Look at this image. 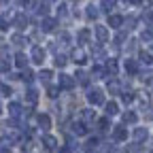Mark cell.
Masks as SVG:
<instances>
[{"label": "cell", "instance_id": "cell-1", "mask_svg": "<svg viewBox=\"0 0 153 153\" xmlns=\"http://www.w3.org/2000/svg\"><path fill=\"white\" fill-rule=\"evenodd\" d=\"M87 102H89V104H98V106H100V104H106V102H104V94H102L100 89H89V91H87Z\"/></svg>", "mask_w": 153, "mask_h": 153}, {"label": "cell", "instance_id": "cell-2", "mask_svg": "<svg viewBox=\"0 0 153 153\" xmlns=\"http://www.w3.org/2000/svg\"><path fill=\"white\" fill-rule=\"evenodd\" d=\"M132 138L136 140V143H145L149 138V130L147 128H136V130L132 132Z\"/></svg>", "mask_w": 153, "mask_h": 153}, {"label": "cell", "instance_id": "cell-3", "mask_svg": "<svg viewBox=\"0 0 153 153\" xmlns=\"http://www.w3.org/2000/svg\"><path fill=\"white\" fill-rule=\"evenodd\" d=\"M128 138V130L123 128V126H117L113 130V140H117V143H123Z\"/></svg>", "mask_w": 153, "mask_h": 153}, {"label": "cell", "instance_id": "cell-4", "mask_svg": "<svg viewBox=\"0 0 153 153\" xmlns=\"http://www.w3.org/2000/svg\"><path fill=\"white\" fill-rule=\"evenodd\" d=\"M13 24H15L17 30H24V28H28V17H26L24 13H19V15L13 17Z\"/></svg>", "mask_w": 153, "mask_h": 153}, {"label": "cell", "instance_id": "cell-5", "mask_svg": "<svg viewBox=\"0 0 153 153\" xmlns=\"http://www.w3.org/2000/svg\"><path fill=\"white\" fill-rule=\"evenodd\" d=\"M32 62L38 64V66L45 62V51H43L41 47H34V49H32Z\"/></svg>", "mask_w": 153, "mask_h": 153}, {"label": "cell", "instance_id": "cell-6", "mask_svg": "<svg viewBox=\"0 0 153 153\" xmlns=\"http://www.w3.org/2000/svg\"><path fill=\"white\" fill-rule=\"evenodd\" d=\"M43 145H45L47 151H55V149H57V138L51 136V134H47V136L43 138Z\"/></svg>", "mask_w": 153, "mask_h": 153}, {"label": "cell", "instance_id": "cell-7", "mask_svg": "<svg viewBox=\"0 0 153 153\" xmlns=\"http://www.w3.org/2000/svg\"><path fill=\"white\" fill-rule=\"evenodd\" d=\"M41 28H43L45 32H53V30L57 28V22H55L53 17H45V19H43V24H41Z\"/></svg>", "mask_w": 153, "mask_h": 153}, {"label": "cell", "instance_id": "cell-8", "mask_svg": "<svg viewBox=\"0 0 153 153\" xmlns=\"http://www.w3.org/2000/svg\"><path fill=\"white\" fill-rule=\"evenodd\" d=\"M100 147V138H89L87 143H85V147H83V151L85 153H94L96 149Z\"/></svg>", "mask_w": 153, "mask_h": 153}, {"label": "cell", "instance_id": "cell-9", "mask_svg": "<svg viewBox=\"0 0 153 153\" xmlns=\"http://www.w3.org/2000/svg\"><path fill=\"white\" fill-rule=\"evenodd\" d=\"M15 66H17L19 70H24V68L28 66V57H26V53H17V55H15Z\"/></svg>", "mask_w": 153, "mask_h": 153}, {"label": "cell", "instance_id": "cell-10", "mask_svg": "<svg viewBox=\"0 0 153 153\" xmlns=\"http://www.w3.org/2000/svg\"><path fill=\"white\" fill-rule=\"evenodd\" d=\"M108 26L111 28H121L123 26V17L121 15H108Z\"/></svg>", "mask_w": 153, "mask_h": 153}, {"label": "cell", "instance_id": "cell-11", "mask_svg": "<svg viewBox=\"0 0 153 153\" xmlns=\"http://www.w3.org/2000/svg\"><path fill=\"white\" fill-rule=\"evenodd\" d=\"M60 85H62L64 89H68V91H70V89H74V81L70 79L68 74H62V76H60Z\"/></svg>", "mask_w": 153, "mask_h": 153}, {"label": "cell", "instance_id": "cell-12", "mask_svg": "<svg viewBox=\"0 0 153 153\" xmlns=\"http://www.w3.org/2000/svg\"><path fill=\"white\" fill-rule=\"evenodd\" d=\"M96 38H98L100 43H106V41H108V32H106L104 26H98V28H96Z\"/></svg>", "mask_w": 153, "mask_h": 153}, {"label": "cell", "instance_id": "cell-13", "mask_svg": "<svg viewBox=\"0 0 153 153\" xmlns=\"http://www.w3.org/2000/svg\"><path fill=\"white\" fill-rule=\"evenodd\" d=\"M36 119H38V126H41L43 130H49V128H51V119H49V115H45V113H43V115H38Z\"/></svg>", "mask_w": 153, "mask_h": 153}, {"label": "cell", "instance_id": "cell-14", "mask_svg": "<svg viewBox=\"0 0 153 153\" xmlns=\"http://www.w3.org/2000/svg\"><path fill=\"white\" fill-rule=\"evenodd\" d=\"M81 119H85V123H91L96 119V113L91 108H85V111H81Z\"/></svg>", "mask_w": 153, "mask_h": 153}, {"label": "cell", "instance_id": "cell-15", "mask_svg": "<svg viewBox=\"0 0 153 153\" xmlns=\"http://www.w3.org/2000/svg\"><path fill=\"white\" fill-rule=\"evenodd\" d=\"M126 72H128V74H136V72H138V62L128 60V62H126Z\"/></svg>", "mask_w": 153, "mask_h": 153}, {"label": "cell", "instance_id": "cell-16", "mask_svg": "<svg viewBox=\"0 0 153 153\" xmlns=\"http://www.w3.org/2000/svg\"><path fill=\"white\" fill-rule=\"evenodd\" d=\"M136 119H138V115L134 111H126L123 113V123H136Z\"/></svg>", "mask_w": 153, "mask_h": 153}, {"label": "cell", "instance_id": "cell-17", "mask_svg": "<svg viewBox=\"0 0 153 153\" xmlns=\"http://www.w3.org/2000/svg\"><path fill=\"white\" fill-rule=\"evenodd\" d=\"M9 113L13 115V117H19V115H22V104H19V102H11L9 104Z\"/></svg>", "mask_w": 153, "mask_h": 153}, {"label": "cell", "instance_id": "cell-18", "mask_svg": "<svg viewBox=\"0 0 153 153\" xmlns=\"http://www.w3.org/2000/svg\"><path fill=\"white\" fill-rule=\"evenodd\" d=\"M26 100H28L30 104H36V100H38V94H36V89H34V87H30V89L26 91Z\"/></svg>", "mask_w": 153, "mask_h": 153}, {"label": "cell", "instance_id": "cell-19", "mask_svg": "<svg viewBox=\"0 0 153 153\" xmlns=\"http://www.w3.org/2000/svg\"><path fill=\"white\" fill-rule=\"evenodd\" d=\"M72 130H74V134L83 136V134L87 132V126H85V123H79V121H74V123H72Z\"/></svg>", "mask_w": 153, "mask_h": 153}, {"label": "cell", "instance_id": "cell-20", "mask_svg": "<svg viewBox=\"0 0 153 153\" xmlns=\"http://www.w3.org/2000/svg\"><path fill=\"white\" fill-rule=\"evenodd\" d=\"M104 108H106V115H108V117H111V115H117V113H119V106L115 104V102H106Z\"/></svg>", "mask_w": 153, "mask_h": 153}, {"label": "cell", "instance_id": "cell-21", "mask_svg": "<svg viewBox=\"0 0 153 153\" xmlns=\"http://www.w3.org/2000/svg\"><path fill=\"white\" fill-rule=\"evenodd\" d=\"M106 72H111V74H115V72H117V68H119V64L117 62H115V60H106Z\"/></svg>", "mask_w": 153, "mask_h": 153}, {"label": "cell", "instance_id": "cell-22", "mask_svg": "<svg viewBox=\"0 0 153 153\" xmlns=\"http://www.w3.org/2000/svg\"><path fill=\"white\" fill-rule=\"evenodd\" d=\"M72 60H74L76 64H85V60H87V55H85L83 51H74V55H72Z\"/></svg>", "mask_w": 153, "mask_h": 153}, {"label": "cell", "instance_id": "cell-23", "mask_svg": "<svg viewBox=\"0 0 153 153\" xmlns=\"http://www.w3.org/2000/svg\"><path fill=\"white\" fill-rule=\"evenodd\" d=\"M140 62L147 64V66H151V64H153V55H151L149 51H143V53H140Z\"/></svg>", "mask_w": 153, "mask_h": 153}, {"label": "cell", "instance_id": "cell-24", "mask_svg": "<svg viewBox=\"0 0 153 153\" xmlns=\"http://www.w3.org/2000/svg\"><path fill=\"white\" fill-rule=\"evenodd\" d=\"M98 128H100L102 132H106V130L111 128V121H108V117H100V119H98Z\"/></svg>", "mask_w": 153, "mask_h": 153}, {"label": "cell", "instance_id": "cell-25", "mask_svg": "<svg viewBox=\"0 0 153 153\" xmlns=\"http://www.w3.org/2000/svg\"><path fill=\"white\" fill-rule=\"evenodd\" d=\"M85 13H87V17H89V19H96V17H98V7H96V4H89Z\"/></svg>", "mask_w": 153, "mask_h": 153}, {"label": "cell", "instance_id": "cell-26", "mask_svg": "<svg viewBox=\"0 0 153 153\" xmlns=\"http://www.w3.org/2000/svg\"><path fill=\"white\" fill-rule=\"evenodd\" d=\"M76 81H79L81 85H87V83H89V76H87L83 70H79V72H76Z\"/></svg>", "mask_w": 153, "mask_h": 153}, {"label": "cell", "instance_id": "cell-27", "mask_svg": "<svg viewBox=\"0 0 153 153\" xmlns=\"http://www.w3.org/2000/svg\"><path fill=\"white\" fill-rule=\"evenodd\" d=\"M113 7H115V0H102V11L111 13V11H113Z\"/></svg>", "mask_w": 153, "mask_h": 153}, {"label": "cell", "instance_id": "cell-28", "mask_svg": "<svg viewBox=\"0 0 153 153\" xmlns=\"http://www.w3.org/2000/svg\"><path fill=\"white\" fill-rule=\"evenodd\" d=\"M87 41H89V30L83 28V30L79 32V43H87Z\"/></svg>", "mask_w": 153, "mask_h": 153}, {"label": "cell", "instance_id": "cell-29", "mask_svg": "<svg viewBox=\"0 0 153 153\" xmlns=\"http://www.w3.org/2000/svg\"><path fill=\"white\" fill-rule=\"evenodd\" d=\"M104 74H106V68H104V66H96V68H94V76H98V79H102Z\"/></svg>", "mask_w": 153, "mask_h": 153}, {"label": "cell", "instance_id": "cell-30", "mask_svg": "<svg viewBox=\"0 0 153 153\" xmlns=\"http://www.w3.org/2000/svg\"><path fill=\"white\" fill-rule=\"evenodd\" d=\"M108 89L115 94V91H121V85H119V81L115 79V81H108Z\"/></svg>", "mask_w": 153, "mask_h": 153}, {"label": "cell", "instance_id": "cell-31", "mask_svg": "<svg viewBox=\"0 0 153 153\" xmlns=\"http://www.w3.org/2000/svg\"><path fill=\"white\" fill-rule=\"evenodd\" d=\"M126 153H143V149H140V143H136V145H130V147L126 149Z\"/></svg>", "mask_w": 153, "mask_h": 153}, {"label": "cell", "instance_id": "cell-32", "mask_svg": "<svg viewBox=\"0 0 153 153\" xmlns=\"http://www.w3.org/2000/svg\"><path fill=\"white\" fill-rule=\"evenodd\" d=\"M51 76H53V72H51V70H43V72H41V81L49 83V81H51Z\"/></svg>", "mask_w": 153, "mask_h": 153}, {"label": "cell", "instance_id": "cell-33", "mask_svg": "<svg viewBox=\"0 0 153 153\" xmlns=\"http://www.w3.org/2000/svg\"><path fill=\"white\" fill-rule=\"evenodd\" d=\"M140 38H143V41H153V28L145 30V32L140 34Z\"/></svg>", "mask_w": 153, "mask_h": 153}, {"label": "cell", "instance_id": "cell-34", "mask_svg": "<svg viewBox=\"0 0 153 153\" xmlns=\"http://www.w3.org/2000/svg\"><path fill=\"white\" fill-rule=\"evenodd\" d=\"M121 100H123L126 104H130V102L134 100V94H130V91H123V94H121Z\"/></svg>", "mask_w": 153, "mask_h": 153}, {"label": "cell", "instance_id": "cell-35", "mask_svg": "<svg viewBox=\"0 0 153 153\" xmlns=\"http://www.w3.org/2000/svg\"><path fill=\"white\" fill-rule=\"evenodd\" d=\"M13 43H15V45H19V47H22V45H26V38H24L22 34H15V36H13Z\"/></svg>", "mask_w": 153, "mask_h": 153}, {"label": "cell", "instance_id": "cell-36", "mask_svg": "<svg viewBox=\"0 0 153 153\" xmlns=\"http://www.w3.org/2000/svg\"><path fill=\"white\" fill-rule=\"evenodd\" d=\"M143 113H145V117H147V119H153V108H151V106L145 104V106H143Z\"/></svg>", "mask_w": 153, "mask_h": 153}, {"label": "cell", "instance_id": "cell-37", "mask_svg": "<svg viewBox=\"0 0 153 153\" xmlns=\"http://www.w3.org/2000/svg\"><path fill=\"white\" fill-rule=\"evenodd\" d=\"M9 26H11V22L7 17H0V30H9Z\"/></svg>", "mask_w": 153, "mask_h": 153}, {"label": "cell", "instance_id": "cell-38", "mask_svg": "<svg viewBox=\"0 0 153 153\" xmlns=\"http://www.w3.org/2000/svg\"><path fill=\"white\" fill-rule=\"evenodd\" d=\"M47 94L51 96V98H55V96H57V94H60V89H57L55 85H49V89H47Z\"/></svg>", "mask_w": 153, "mask_h": 153}, {"label": "cell", "instance_id": "cell-39", "mask_svg": "<svg viewBox=\"0 0 153 153\" xmlns=\"http://www.w3.org/2000/svg\"><path fill=\"white\" fill-rule=\"evenodd\" d=\"M66 62H68L66 55H57V57H55V64H57V66H66Z\"/></svg>", "mask_w": 153, "mask_h": 153}, {"label": "cell", "instance_id": "cell-40", "mask_svg": "<svg viewBox=\"0 0 153 153\" xmlns=\"http://www.w3.org/2000/svg\"><path fill=\"white\" fill-rule=\"evenodd\" d=\"M126 28H134V26H136V22H134V17H126Z\"/></svg>", "mask_w": 153, "mask_h": 153}, {"label": "cell", "instance_id": "cell-41", "mask_svg": "<svg viewBox=\"0 0 153 153\" xmlns=\"http://www.w3.org/2000/svg\"><path fill=\"white\" fill-rule=\"evenodd\" d=\"M38 13H41V15H47V13H49V4H47V2L41 4V7H38Z\"/></svg>", "mask_w": 153, "mask_h": 153}, {"label": "cell", "instance_id": "cell-42", "mask_svg": "<svg viewBox=\"0 0 153 153\" xmlns=\"http://www.w3.org/2000/svg\"><path fill=\"white\" fill-rule=\"evenodd\" d=\"M26 9H32V7H36V0H24V2H22Z\"/></svg>", "mask_w": 153, "mask_h": 153}, {"label": "cell", "instance_id": "cell-43", "mask_svg": "<svg viewBox=\"0 0 153 153\" xmlns=\"http://www.w3.org/2000/svg\"><path fill=\"white\" fill-rule=\"evenodd\" d=\"M57 15H60V17H66V15H68V9H66V7L62 4L60 9H57Z\"/></svg>", "mask_w": 153, "mask_h": 153}, {"label": "cell", "instance_id": "cell-44", "mask_svg": "<svg viewBox=\"0 0 153 153\" xmlns=\"http://www.w3.org/2000/svg\"><path fill=\"white\" fill-rule=\"evenodd\" d=\"M0 87H2V89H0V94H2V96H9V94H11V87H7V85H0Z\"/></svg>", "mask_w": 153, "mask_h": 153}, {"label": "cell", "instance_id": "cell-45", "mask_svg": "<svg viewBox=\"0 0 153 153\" xmlns=\"http://www.w3.org/2000/svg\"><path fill=\"white\" fill-rule=\"evenodd\" d=\"M22 76H24V81H32V72H24Z\"/></svg>", "mask_w": 153, "mask_h": 153}, {"label": "cell", "instance_id": "cell-46", "mask_svg": "<svg viewBox=\"0 0 153 153\" xmlns=\"http://www.w3.org/2000/svg\"><path fill=\"white\" fill-rule=\"evenodd\" d=\"M0 153H11V149L9 147H0Z\"/></svg>", "mask_w": 153, "mask_h": 153}, {"label": "cell", "instance_id": "cell-47", "mask_svg": "<svg viewBox=\"0 0 153 153\" xmlns=\"http://www.w3.org/2000/svg\"><path fill=\"white\" fill-rule=\"evenodd\" d=\"M60 153H70V147H64V149H60Z\"/></svg>", "mask_w": 153, "mask_h": 153}, {"label": "cell", "instance_id": "cell-48", "mask_svg": "<svg viewBox=\"0 0 153 153\" xmlns=\"http://www.w3.org/2000/svg\"><path fill=\"white\" fill-rule=\"evenodd\" d=\"M98 153H111V147H104L102 151H98Z\"/></svg>", "mask_w": 153, "mask_h": 153}, {"label": "cell", "instance_id": "cell-49", "mask_svg": "<svg viewBox=\"0 0 153 153\" xmlns=\"http://www.w3.org/2000/svg\"><path fill=\"white\" fill-rule=\"evenodd\" d=\"M130 2H132V4H140V2H143V0H130Z\"/></svg>", "mask_w": 153, "mask_h": 153}, {"label": "cell", "instance_id": "cell-50", "mask_svg": "<svg viewBox=\"0 0 153 153\" xmlns=\"http://www.w3.org/2000/svg\"><path fill=\"white\" fill-rule=\"evenodd\" d=\"M147 2H149V4H151V7H153V0H147Z\"/></svg>", "mask_w": 153, "mask_h": 153}, {"label": "cell", "instance_id": "cell-51", "mask_svg": "<svg viewBox=\"0 0 153 153\" xmlns=\"http://www.w3.org/2000/svg\"><path fill=\"white\" fill-rule=\"evenodd\" d=\"M151 147H153V138H151Z\"/></svg>", "mask_w": 153, "mask_h": 153}, {"label": "cell", "instance_id": "cell-52", "mask_svg": "<svg viewBox=\"0 0 153 153\" xmlns=\"http://www.w3.org/2000/svg\"><path fill=\"white\" fill-rule=\"evenodd\" d=\"M0 113H2V106H0Z\"/></svg>", "mask_w": 153, "mask_h": 153}]
</instances>
